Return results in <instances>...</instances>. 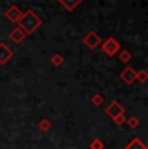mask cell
<instances>
[{"instance_id":"6da1fadb","label":"cell","mask_w":148,"mask_h":149,"mask_svg":"<svg viewBox=\"0 0 148 149\" xmlns=\"http://www.w3.org/2000/svg\"><path fill=\"white\" fill-rule=\"evenodd\" d=\"M17 25L26 35H31L42 26V19L34 10L27 9L25 13H22L21 19L18 21Z\"/></svg>"},{"instance_id":"7a4b0ae2","label":"cell","mask_w":148,"mask_h":149,"mask_svg":"<svg viewBox=\"0 0 148 149\" xmlns=\"http://www.w3.org/2000/svg\"><path fill=\"white\" fill-rule=\"evenodd\" d=\"M101 49H103V52L107 54V56L113 57L119 52V49H121V44H119L113 36H109L107 40L101 42Z\"/></svg>"},{"instance_id":"3957f363","label":"cell","mask_w":148,"mask_h":149,"mask_svg":"<svg viewBox=\"0 0 148 149\" xmlns=\"http://www.w3.org/2000/svg\"><path fill=\"white\" fill-rule=\"evenodd\" d=\"M101 42L103 40H101L100 35H99L96 31H92V30L89 31V33L83 36V43L89 49H95L96 47H99V45L101 44Z\"/></svg>"},{"instance_id":"277c9868","label":"cell","mask_w":148,"mask_h":149,"mask_svg":"<svg viewBox=\"0 0 148 149\" xmlns=\"http://www.w3.org/2000/svg\"><path fill=\"white\" fill-rule=\"evenodd\" d=\"M105 114H107V116H109L112 119H114L116 117L121 116V114H125V109H124V107H122L118 101L113 100V101L108 105V108L105 109Z\"/></svg>"},{"instance_id":"5b68a950","label":"cell","mask_w":148,"mask_h":149,"mask_svg":"<svg viewBox=\"0 0 148 149\" xmlns=\"http://www.w3.org/2000/svg\"><path fill=\"white\" fill-rule=\"evenodd\" d=\"M119 78L124 81V83H126L127 86H131L133 83L136 81V71H135V69L131 68V66L125 68L124 70L121 71V74H119Z\"/></svg>"},{"instance_id":"8992f818","label":"cell","mask_w":148,"mask_h":149,"mask_svg":"<svg viewBox=\"0 0 148 149\" xmlns=\"http://www.w3.org/2000/svg\"><path fill=\"white\" fill-rule=\"evenodd\" d=\"M5 17H7L8 21H10L12 24H18V21L22 17V12L17 5H10L7 10H5Z\"/></svg>"},{"instance_id":"52a82bcc","label":"cell","mask_w":148,"mask_h":149,"mask_svg":"<svg viewBox=\"0 0 148 149\" xmlns=\"http://www.w3.org/2000/svg\"><path fill=\"white\" fill-rule=\"evenodd\" d=\"M13 51L9 48L7 43H0V65H5L13 57Z\"/></svg>"},{"instance_id":"ba28073f","label":"cell","mask_w":148,"mask_h":149,"mask_svg":"<svg viewBox=\"0 0 148 149\" xmlns=\"http://www.w3.org/2000/svg\"><path fill=\"white\" fill-rule=\"evenodd\" d=\"M25 38H26V34H25L20 27H15L9 33V39L15 43V44H20V43H22Z\"/></svg>"},{"instance_id":"9c48e42d","label":"cell","mask_w":148,"mask_h":149,"mask_svg":"<svg viewBox=\"0 0 148 149\" xmlns=\"http://www.w3.org/2000/svg\"><path fill=\"white\" fill-rule=\"evenodd\" d=\"M59 3H60V4H61L66 10L72 12V10H74L79 4H81L82 0H59Z\"/></svg>"},{"instance_id":"30bf717a","label":"cell","mask_w":148,"mask_h":149,"mask_svg":"<svg viewBox=\"0 0 148 149\" xmlns=\"http://www.w3.org/2000/svg\"><path fill=\"white\" fill-rule=\"evenodd\" d=\"M124 149H148V148H147V145L139 139V137H134V139Z\"/></svg>"},{"instance_id":"8fae6325","label":"cell","mask_w":148,"mask_h":149,"mask_svg":"<svg viewBox=\"0 0 148 149\" xmlns=\"http://www.w3.org/2000/svg\"><path fill=\"white\" fill-rule=\"evenodd\" d=\"M38 127H39V130L43 131V132H48V131L52 128V123H51L50 119L43 118V119H40V121H39Z\"/></svg>"},{"instance_id":"7c38bea8","label":"cell","mask_w":148,"mask_h":149,"mask_svg":"<svg viewBox=\"0 0 148 149\" xmlns=\"http://www.w3.org/2000/svg\"><path fill=\"white\" fill-rule=\"evenodd\" d=\"M51 62H52L53 66L60 68L62 64H64V57H62L61 53H55L52 57H51Z\"/></svg>"},{"instance_id":"4fadbf2b","label":"cell","mask_w":148,"mask_h":149,"mask_svg":"<svg viewBox=\"0 0 148 149\" xmlns=\"http://www.w3.org/2000/svg\"><path fill=\"white\" fill-rule=\"evenodd\" d=\"M118 58L121 60V62H124V64H127V62L131 61L133 56H131V53H130L129 51L124 49V51H121V52L118 53Z\"/></svg>"},{"instance_id":"5bb4252c","label":"cell","mask_w":148,"mask_h":149,"mask_svg":"<svg viewBox=\"0 0 148 149\" xmlns=\"http://www.w3.org/2000/svg\"><path fill=\"white\" fill-rule=\"evenodd\" d=\"M148 79V73L146 69H142V70L136 71V81L140 83H146Z\"/></svg>"},{"instance_id":"9a60e30c","label":"cell","mask_w":148,"mask_h":149,"mask_svg":"<svg viewBox=\"0 0 148 149\" xmlns=\"http://www.w3.org/2000/svg\"><path fill=\"white\" fill-rule=\"evenodd\" d=\"M125 123H127V126H129L130 128H136L139 126V123H140V121H139V118L138 117H135V116H133V117H130L129 119H126V122Z\"/></svg>"},{"instance_id":"2e32d148","label":"cell","mask_w":148,"mask_h":149,"mask_svg":"<svg viewBox=\"0 0 148 149\" xmlns=\"http://www.w3.org/2000/svg\"><path fill=\"white\" fill-rule=\"evenodd\" d=\"M91 102H92L95 107H100V105H103L104 102V97L100 95V93H96V95L92 96V99H91Z\"/></svg>"},{"instance_id":"e0dca14e","label":"cell","mask_w":148,"mask_h":149,"mask_svg":"<svg viewBox=\"0 0 148 149\" xmlns=\"http://www.w3.org/2000/svg\"><path fill=\"white\" fill-rule=\"evenodd\" d=\"M90 149H104V143L100 139H95L90 143Z\"/></svg>"},{"instance_id":"ac0fdd59","label":"cell","mask_w":148,"mask_h":149,"mask_svg":"<svg viewBox=\"0 0 148 149\" xmlns=\"http://www.w3.org/2000/svg\"><path fill=\"white\" fill-rule=\"evenodd\" d=\"M113 121H114V123H116L117 126H122L125 122H126V117H125V114H121V116L116 117Z\"/></svg>"}]
</instances>
